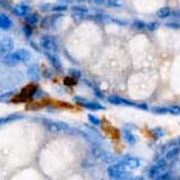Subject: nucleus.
Instances as JSON below:
<instances>
[{
	"label": "nucleus",
	"mask_w": 180,
	"mask_h": 180,
	"mask_svg": "<svg viewBox=\"0 0 180 180\" xmlns=\"http://www.w3.org/2000/svg\"><path fill=\"white\" fill-rule=\"evenodd\" d=\"M31 59V54L30 52L27 51V49H17V51H13V52H10L7 53L6 56H4L2 59V63L6 65V66H16L17 64L19 63H25Z\"/></svg>",
	"instance_id": "nucleus-1"
},
{
	"label": "nucleus",
	"mask_w": 180,
	"mask_h": 180,
	"mask_svg": "<svg viewBox=\"0 0 180 180\" xmlns=\"http://www.w3.org/2000/svg\"><path fill=\"white\" fill-rule=\"evenodd\" d=\"M44 127L51 132V133H54V135H59V133H64L69 130V125L65 124V123H61V121H54V120H48L46 119L43 121Z\"/></svg>",
	"instance_id": "nucleus-2"
},
{
	"label": "nucleus",
	"mask_w": 180,
	"mask_h": 180,
	"mask_svg": "<svg viewBox=\"0 0 180 180\" xmlns=\"http://www.w3.org/2000/svg\"><path fill=\"white\" fill-rule=\"evenodd\" d=\"M13 46H14L13 40L11 37L0 36V60H2L4 56L12 51Z\"/></svg>",
	"instance_id": "nucleus-3"
},
{
	"label": "nucleus",
	"mask_w": 180,
	"mask_h": 180,
	"mask_svg": "<svg viewBox=\"0 0 180 180\" xmlns=\"http://www.w3.org/2000/svg\"><path fill=\"white\" fill-rule=\"evenodd\" d=\"M77 103H79L81 106H83L84 108H86V109H89V111H101V109H103V106H101L100 103H97V102H94V101H89V100H86V98H83V97H79V96H76L73 98Z\"/></svg>",
	"instance_id": "nucleus-4"
},
{
	"label": "nucleus",
	"mask_w": 180,
	"mask_h": 180,
	"mask_svg": "<svg viewBox=\"0 0 180 180\" xmlns=\"http://www.w3.org/2000/svg\"><path fill=\"white\" fill-rule=\"evenodd\" d=\"M108 175L113 179H121L126 175V170H125L124 166H121L120 163H115V165L109 166Z\"/></svg>",
	"instance_id": "nucleus-5"
},
{
	"label": "nucleus",
	"mask_w": 180,
	"mask_h": 180,
	"mask_svg": "<svg viewBox=\"0 0 180 180\" xmlns=\"http://www.w3.org/2000/svg\"><path fill=\"white\" fill-rule=\"evenodd\" d=\"M165 166H166V161L165 160H160V162H157L156 165L149 169V177L151 179H159L161 175H163V169H165Z\"/></svg>",
	"instance_id": "nucleus-6"
},
{
	"label": "nucleus",
	"mask_w": 180,
	"mask_h": 180,
	"mask_svg": "<svg viewBox=\"0 0 180 180\" xmlns=\"http://www.w3.org/2000/svg\"><path fill=\"white\" fill-rule=\"evenodd\" d=\"M40 44L41 47L46 51V52H54L56 49V43L54 41V39L49 35H44L42 36L40 40Z\"/></svg>",
	"instance_id": "nucleus-7"
},
{
	"label": "nucleus",
	"mask_w": 180,
	"mask_h": 180,
	"mask_svg": "<svg viewBox=\"0 0 180 180\" xmlns=\"http://www.w3.org/2000/svg\"><path fill=\"white\" fill-rule=\"evenodd\" d=\"M46 56L48 59V61L51 63V65L58 71H63V65H61V61L59 59V56L54 54V53H51V52H46Z\"/></svg>",
	"instance_id": "nucleus-8"
},
{
	"label": "nucleus",
	"mask_w": 180,
	"mask_h": 180,
	"mask_svg": "<svg viewBox=\"0 0 180 180\" xmlns=\"http://www.w3.org/2000/svg\"><path fill=\"white\" fill-rule=\"evenodd\" d=\"M72 12H73V17H76V18H85V17H88L86 14L89 12V9L83 5H73Z\"/></svg>",
	"instance_id": "nucleus-9"
},
{
	"label": "nucleus",
	"mask_w": 180,
	"mask_h": 180,
	"mask_svg": "<svg viewBox=\"0 0 180 180\" xmlns=\"http://www.w3.org/2000/svg\"><path fill=\"white\" fill-rule=\"evenodd\" d=\"M12 12L16 16H18V17H25L30 12V7H29L28 5L19 4V5H16V6L12 7Z\"/></svg>",
	"instance_id": "nucleus-10"
},
{
	"label": "nucleus",
	"mask_w": 180,
	"mask_h": 180,
	"mask_svg": "<svg viewBox=\"0 0 180 180\" xmlns=\"http://www.w3.org/2000/svg\"><path fill=\"white\" fill-rule=\"evenodd\" d=\"M13 25L12 19L6 13H0V29L2 30H10Z\"/></svg>",
	"instance_id": "nucleus-11"
},
{
	"label": "nucleus",
	"mask_w": 180,
	"mask_h": 180,
	"mask_svg": "<svg viewBox=\"0 0 180 180\" xmlns=\"http://www.w3.org/2000/svg\"><path fill=\"white\" fill-rule=\"evenodd\" d=\"M36 91H37V85L36 84H30L27 88L23 89V91L21 93V97L23 100L24 98H29V97L33 96L34 94H36Z\"/></svg>",
	"instance_id": "nucleus-12"
},
{
	"label": "nucleus",
	"mask_w": 180,
	"mask_h": 180,
	"mask_svg": "<svg viewBox=\"0 0 180 180\" xmlns=\"http://www.w3.org/2000/svg\"><path fill=\"white\" fill-rule=\"evenodd\" d=\"M60 17H61V14H53V16L46 17V18L42 21V28H44V29L51 28V27L56 23V21H58Z\"/></svg>",
	"instance_id": "nucleus-13"
},
{
	"label": "nucleus",
	"mask_w": 180,
	"mask_h": 180,
	"mask_svg": "<svg viewBox=\"0 0 180 180\" xmlns=\"http://www.w3.org/2000/svg\"><path fill=\"white\" fill-rule=\"evenodd\" d=\"M121 166L128 167V168H136L139 165V161L137 159H133V157H125L120 162H119Z\"/></svg>",
	"instance_id": "nucleus-14"
},
{
	"label": "nucleus",
	"mask_w": 180,
	"mask_h": 180,
	"mask_svg": "<svg viewBox=\"0 0 180 180\" xmlns=\"http://www.w3.org/2000/svg\"><path fill=\"white\" fill-rule=\"evenodd\" d=\"M172 13V10L169 6H165V7H161L157 12H156V17L157 18H161V19H165V18H168Z\"/></svg>",
	"instance_id": "nucleus-15"
},
{
	"label": "nucleus",
	"mask_w": 180,
	"mask_h": 180,
	"mask_svg": "<svg viewBox=\"0 0 180 180\" xmlns=\"http://www.w3.org/2000/svg\"><path fill=\"white\" fill-rule=\"evenodd\" d=\"M180 154V148H172V149H169L166 154V159L168 161H173V160H175L177 157H178V155Z\"/></svg>",
	"instance_id": "nucleus-16"
},
{
	"label": "nucleus",
	"mask_w": 180,
	"mask_h": 180,
	"mask_svg": "<svg viewBox=\"0 0 180 180\" xmlns=\"http://www.w3.org/2000/svg\"><path fill=\"white\" fill-rule=\"evenodd\" d=\"M28 75L34 78V79H39L40 78V70H39V66L35 64V65H31L28 69Z\"/></svg>",
	"instance_id": "nucleus-17"
},
{
	"label": "nucleus",
	"mask_w": 180,
	"mask_h": 180,
	"mask_svg": "<svg viewBox=\"0 0 180 180\" xmlns=\"http://www.w3.org/2000/svg\"><path fill=\"white\" fill-rule=\"evenodd\" d=\"M25 21L28 22L29 24H31V25H36V24L40 22V16L36 13V12L29 13L25 16Z\"/></svg>",
	"instance_id": "nucleus-18"
},
{
	"label": "nucleus",
	"mask_w": 180,
	"mask_h": 180,
	"mask_svg": "<svg viewBox=\"0 0 180 180\" xmlns=\"http://www.w3.org/2000/svg\"><path fill=\"white\" fill-rule=\"evenodd\" d=\"M108 102L114 103V105H132L128 101H126V100H124V98H121V97L119 96H109L108 97Z\"/></svg>",
	"instance_id": "nucleus-19"
},
{
	"label": "nucleus",
	"mask_w": 180,
	"mask_h": 180,
	"mask_svg": "<svg viewBox=\"0 0 180 180\" xmlns=\"http://www.w3.org/2000/svg\"><path fill=\"white\" fill-rule=\"evenodd\" d=\"M21 118H22V115H18V114H11L9 117H2V118H0V125L10 123V121H13V120L21 119Z\"/></svg>",
	"instance_id": "nucleus-20"
},
{
	"label": "nucleus",
	"mask_w": 180,
	"mask_h": 180,
	"mask_svg": "<svg viewBox=\"0 0 180 180\" xmlns=\"http://www.w3.org/2000/svg\"><path fill=\"white\" fill-rule=\"evenodd\" d=\"M132 28L137 29V30H144V29H147V23L140 19H135L132 22Z\"/></svg>",
	"instance_id": "nucleus-21"
},
{
	"label": "nucleus",
	"mask_w": 180,
	"mask_h": 180,
	"mask_svg": "<svg viewBox=\"0 0 180 180\" xmlns=\"http://www.w3.org/2000/svg\"><path fill=\"white\" fill-rule=\"evenodd\" d=\"M67 9H69V6L64 5V4H56V5L52 6V11H54V12H65V11H67Z\"/></svg>",
	"instance_id": "nucleus-22"
},
{
	"label": "nucleus",
	"mask_w": 180,
	"mask_h": 180,
	"mask_svg": "<svg viewBox=\"0 0 180 180\" xmlns=\"http://www.w3.org/2000/svg\"><path fill=\"white\" fill-rule=\"evenodd\" d=\"M106 5L109 7H120L123 5V2H121V0H107Z\"/></svg>",
	"instance_id": "nucleus-23"
},
{
	"label": "nucleus",
	"mask_w": 180,
	"mask_h": 180,
	"mask_svg": "<svg viewBox=\"0 0 180 180\" xmlns=\"http://www.w3.org/2000/svg\"><path fill=\"white\" fill-rule=\"evenodd\" d=\"M124 137H125V139L130 143V144H135V143H136V137H135L131 132H125Z\"/></svg>",
	"instance_id": "nucleus-24"
},
{
	"label": "nucleus",
	"mask_w": 180,
	"mask_h": 180,
	"mask_svg": "<svg viewBox=\"0 0 180 180\" xmlns=\"http://www.w3.org/2000/svg\"><path fill=\"white\" fill-rule=\"evenodd\" d=\"M69 75H70V77H72V78H79V77L82 76V72H81L79 70L70 69L69 70Z\"/></svg>",
	"instance_id": "nucleus-25"
},
{
	"label": "nucleus",
	"mask_w": 180,
	"mask_h": 180,
	"mask_svg": "<svg viewBox=\"0 0 180 180\" xmlns=\"http://www.w3.org/2000/svg\"><path fill=\"white\" fill-rule=\"evenodd\" d=\"M160 27V23L159 22H150V23H147V29L150 30V31H154L156 29H159Z\"/></svg>",
	"instance_id": "nucleus-26"
},
{
	"label": "nucleus",
	"mask_w": 180,
	"mask_h": 180,
	"mask_svg": "<svg viewBox=\"0 0 180 180\" xmlns=\"http://www.w3.org/2000/svg\"><path fill=\"white\" fill-rule=\"evenodd\" d=\"M23 33H24L25 37L29 39V37L31 36V34H33V29H31L30 25H24V27H23Z\"/></svg>",
	"instance_id": "nucleus-27"
},
{
	"label": "nucleus",
	"mask_w": 180,
	"mask_h": 180,
	"mask_svg": "<svg viewBox=\"0 0 180 180\" xmlns=\"http://www.w3.org/2000/svg\"><path fill=\"white\" fill-rule=\"evenodd\" d=\"M88 119H89V121H90L91 124L100 125V119H98V118H96L95 115H93V114H89V115H88Z\"/></svg>",
	"instance_id": "nucleus-28"
},
{
	"label": "nucleus",
	"mask_w": 180,
	"mask_h": 180,
	"mask_svg": "<svg viewBox=\"0 0 180 180\" xmlns=\"http://www.w3.org/2000/svg\"><path fill=\"white\" fill-rule=\"evenodd\" d=\"M167 28H172V29H179L180 28V23H177V22H168L166 23Z\"/></svg>",
	"instance_id": "nucleus-29"
},
{
	"label": "nucleus",
	"mask_w": 180,
	"mask_h": 180,
	"mask_svg": "<svg viewBox=\"0 0 180 180\" xmlns=\"http://www.w3.org/2000/svg\"><path fill=\"white\" fill-rule=\"evenodd\" d=\"M152 111L156 112V113H169V108H161V107H155L152 108Z\"/></svg>",
	"instance_id": "nucleus-30"
},
{
	"label": "nucleus",
	"mask_w": 180,
	"mask_h": 180,
	"mask_svg": "<svg viewBox=\"0 0 180 180\" xmlns=\"http://www.w3.org/2000/svg\"><path fill=\"white\" fill-rule=\"evenodd\" d=\"M170 16L173 18H177V19H180V9H177V10H173Z\"/></svg>",
	"instance_id": "nucleus-31"
},
{
	"label": "nucleus",
	"mask_w": 180,
	"mask_h": 180,
	"mask_svg": "<svg viewBox=\"0 0 180 180\" xmlns=\"http://www.w3.org/2000/svg\"><path fill=\"white\" fill-rule=\"evenodd\" d=\"M40 9H41V11H48V10H52V5L51 4H42Z\"/></svg>",
	"instance_id": "nucleus-32"
},
{
	"label": "nucleus",
	"mask_w": 180,
	"mask_h": 180,
	"mask_svg": "<svg viewBox=\"0 0 180 180\" xmlns=\"http://www.w3.org/2000/svg\"><path fill=\"white\" fill-rule=\"evenodd\" d=\"M93 4H96V5H100V6H103L106 5V1L107 0H90Z\"/></svg>",
	"instance_id": "nucleus-33"
},
{
	"label": "nucleus",
	"mask_w": 180,
	"mask_h": 180,
	"mask_svg": "<svg viewBox=\"0 0 180 180\" xmlns=\"http://www.w3.org/2000/svg\"><path fill=\"white\" fill-rule=\"evenodd\" d=\"M12 95V93L11 91H9V93H5V94H2V95H0V101H2V100H6V98H9V97Z\"/></svg>",
	"instance_id": "nucleus-34"
},
{
	"label": "nucleus",
	"mask_w": 180,
	"mask_h": 180,
	"mask_svg": "<svg viewBox=\"0 0 180 180\" xmlns=\"http://www.w3.org/2000/svg\"><path fill=\"white\" fill-rule=\"evenodd\" d=\"M111 22L118 23V24H120V25H126V24H127L125 21H119V19H114V18H111Z\"/></svg>",
	"instance_id": "nucleus-35"
},
{
	"label": "nucleus",
	"mask_w": 180,
	"mask_h": 180,
	"mask_svg": "<svg viewBox=\"0 0 180 180\" xmlns=\"http://www.w3.org/2000/svg\"><path fill=\"white\" fill-rule=\"evenodd\" d=\"M30 44H31V47H33L34 49H36V51H40V47H39V46H37L35 42H30Z\"/></svg>",
	"instance_id": "nucleus-36"
},
{
	"label": "nucleus",
	"mask_w": 180,
	"mask_h": 180,
	"mask_svg": "<svg viewBox=\"0 0 180 180\" xmlns=\"http://www.w3.org/2000/svg\"><path fill=\"white\" fill-rule=\"evenodd\" d=\"M0 6L1 7H6L7 6V1L6 0H0Z\"/></svg>",
	"instance_id": "nucleus-37"
},
{
	"label": "nucleus",
	"mask_w": 180,
	"mask_h": 180,
	"mask_svg": "<svg viewBox=\"0 0 180 180\" xmlns=\"http://www.w3.org/2000/svg\"><path fill=\"white\" fill-rule=\"evenodd\" d=\"M76 1H78V2H84V1H86V0H76Z\"/></svg>",
	"instance_id": "nucleus-38"
},
{
	"label": "nucleus",
	"mask_w": 180,
	"mask_h": 180,
	"mask_svg": "<svg viewBox=\"0 0 180 180\" xmlns=\"http://www.w3.org/2000/svg\"><path fill=\"white\" fill-rule=\"evenodd\" d=\"M128 180H142V179H139V178H135V179H128Z\"/></svg>",
	"instance_id": "nucleus-39"
}]
</instances>
